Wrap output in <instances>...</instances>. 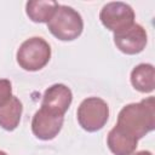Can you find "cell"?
I'll use <instances>...</instances> for the list:
<instances>
[{
  "mask_svg": "<svg viewBox=\"0 0 155 155\" xmlns=\"http://www.w3.org/2000/svg\"><path fill=\"white\" fill-rule=\"evenodd\" d=\"M131 84L137 91L142 93L153 92L155 87L154 65L149 63H140L136 65L131 71Z\"/></svg>",
  "mask_w": 155,
  "mask_h": 155,
  "instance_id": "30bf717a",
  "label": "cell"
},
{
  "mask_svg": "<svg viewBox=\"0 0 155 155\" xmlns=\"http://www.w3.org/2000/svg\"><path fill=\"white\" fill-rule=\"evenodd\" d=\"M125 133L136 139L143 138L155 128V101L148 97L138 103L125 105L119 115L116 125Z\"/></svg>",
  "mask_w": 155,
  "mask_h": 155,
  "instance_id": "6da1fadb",
  "label": "cell"
},
{
  "mask_svg": "<svg viewBox=\"0 0 155 155\" xmlns=\"http://www.w3.org/2000/svg\"><path fill=\"white\" fill-rule=\"evenodd\" d=\"M64 115H59L45 108H40L33 116L31 131L38 139L51 140L62 130Z\"/></svg>",
  "mask_w": 155,
  "mask_h": 155,
  "instance_id": "8992f818",
  "label": "cell"
},
{
  "mask_svg": "<svg viewBox=\"0 0 155 155\" xmlns=\"http://www.w3.org/2000/svg\"><path fill=\"white\" fill-rule=\"evenodd\" d=\"M147 41V31L138 23H133L131 27L114 33V42L116 47L125 54L140 53L145 48Z\"/></svg>",
  "mask_w": 155,
  "mask_h": 155,
  "instance_id": "52a82bcc",
  "label": "cell"
},
{
  "mask_svg": "<svg viewBox=\"0 0 155 155\" xmlns=\"http://www.w3.org/2000/svg\"><path fill=\"white\" fill-rule=\"evenodd\" d=\"M12 97V85L7 79H0V107L6 104Z\"/></svg>",
  "mask_w": 155,
  "mask_h": 155,
  "instance_id": "4fadbf2b",
  "label": "cell"
},
{
  "mask_svg": "<svg viewBox=\"0 0 155 155\" xmlns=\"http://www.w3.org/2000/svg\"><path fill=\"white\" fill-rule=\"evenodd\" d=\"M59 4L51 0H30L25 4V12L35 23H48Z\"/></svg>",
  "mask_w": 155,
  "mask_h": 155,
  "instance_id": "8fae6325",
  "label": "cell"
},
{
  "mask_svg": "<svg viewBox=\"0 0 155 155\" xmlns=\"http://www.w3.org/2000/svg\"><path fill=\"white\" fill-rule=\"evenodd\" d=\"M17 63L27 71H38L42 69L51 58V47L48 42L39 36L27 39L17 50Z\"/></svg>",
  "mask_w": 155,
  "mask_h": 155,
  "instance_id": "3957f363",
  "label": "cell"
},
{
  "mask_svg": "<svg viewBox=\"0 0 155 155\" xmlns=\"http://www.w3.org/2000/svg\"><path fill=\"white\" fill-rule=\"evenodd\" d=\"M76 116L85 131L97 132L105 126L109 119V107L99 97H88L80 103Z\"/></svg>",
  "mask_w": 155,
  "mask_h": 155,
  "instance_id": "277c9868",
  "label": "cell"
},
{
  "mask_svg": "<svg viewBox=\"0 0 155 155\" xmlns=\"http://www.w3.org/2000/svg\"><path fill=\"white\" fill-rule=\"evenodd\" d=\"M22 111V102L17 97L12 96L6 104L0 107V127H2L6 131L16 130L19 125Z\"/></svg>",
  "mask_w": 155,
  "mask_h": 155,
  "instance_id": "7c38bea8",
  "label": "cell"
},
{
  "mask_svg": "<svg viewBox=\"0 0 155 155\" xmlns=\"http://www.w3.org/2000/svg\"><path fill=\"white\" fill-rule=\"evenodd\" d=\"M107 144L114 155H132L136 151L138 139L114 126L108 133Z\"/></svg>",
  "mask_w": 155,
  "mask_h": 155,
  "instance_id": "9c48e42d",
  "label": "cell"
},
{
  "mask_svg": "<svg viewBox=\"0 0 155 155\" xmlns=\"http://www.w3.org/2000/svg\"><path fill=\"white\" fill-rule=\"evenodd\" d=\"M132 155H153V153L151 151H148V150H140V151L133 153Z\"/></svg>",
  "mask_w": 155,
  "mask_h": 155,
  "instance_id": "5bb4252c",
  "label": "cell"
},
{
  "mask_svg": "<svg viewBox=\"0 0 155 155\" xmlns=\"http://www.w3.org/2000/svg\"><path fill=\"white\" fill-rule=\"evenodd\" d=\"M50 33L61 41H73L78 39L84 30L81 15L70 6L59 5L47 23Z\"/></svg>",
  "mask_w": 155,
  "mask_h": 155,
  "instance_id": "7a4b0ae2",
  "label": "cell"
},
{
  "mask_svg": "<svg viewBox=\"0 0 155 155\" xmlns=\"http://www.w3.org/2000/svg\"><path fill=\"white\" fill-rule=\"evenodd\" d=\"M73 101L71 90L64 84H54L50 86L42 96L41 108L64 115Z\"/></svg>",
  "mask_w": 155,
  "mask_h": 155,
  "instance_id": "ba28073f",
  "label": "cell"
},
{
  "mask_svg": "<svg viewBox=\"0 0 155 155\" xmlns=\"http://www.w3.org/2000/svg\"><path fill=\"white\" fill-rule=\"evenodd\" d=\"M136 15L133 8L121 1H113L105 4L99 13V19L102 24L110 31L117 33L128 27H131L134 22Z\"/></svg>",
  "mask_w": 155,
  "mask_h": 155,
  "instance_id": "5b68a950",
  "label": "cell"
},
{
  "mask_svg": "<svg viewBox=\"0 0 155 155\" xmlns=\"http://www.w3.org/2000/svg\"><path fill=\"white\" fill-rule=\"evenodd\" d=\"M0 155H7L5 151H2V150H0Z\"/></svg>",
  "mask_w": 155,
  "mask_h": 155,
  "instance_id": "9a60e30c",
  "label": "cell"
}]
</instances>
